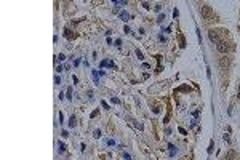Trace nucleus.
Wrapping results in <instances>:
<instances>
[{"mask_svg":"<svg viewBox=\"0 0 240 160\" xmlns=\"http://www.w3.org/2000/svg\"><path fill=\"white\" fill-rule=\"evenodd\" d=\"M200 15H202V18H205L207 21H210L213 18V10L210 5H202L200 7Z\"/></svg>","mask_w":240,"mask_h":160,"instance_id":"nucleus-1","label":"nucleus"},{"mask_svg":"<svg viewBox=\"0 0 240 160\" xmlns=\"http://www.w3.org/2000/svg\"><path fill=\"white\" fill-rule=\"evenodd\" d=\"M216 50L219 51V53L226 55V53H227V51L230 50V46H229V43H227V42H219V43L216 45Z\"/></svg>","mask_w":240,"mask_h":160,"instance_id":"nucleus-2","label":"nucleus"},{"mask_svg":"<svg viewBox=\"0 0 240 160\" xmlns=\"http://www.w3.org/2000/svg\"><path fill=\"white\" fill-rule=\"evenodd\" d=\"M208 35H210V40H211V42H215V43H219V42H221L219 37H218V34H216L215 31H210V32H208Z\"/></svg>","mask_w":240,"mask_h":160,"instance_id":"nucleus-3","label":"nucleus"},{"mask_svg":"<svg viewBox=\"0 0 240 160\" xmlns=\"http://www.w3.org/2000/svg\"><path fill=\"white\" fill-rule=\"evenodd\" d=\"M75 125H77V120H75V117H74V115H72V117L69 119V127H71V128H74V127H75Z\"/></svg>","mask_w":240,"mask_h":160,"instance_id":"nucleus-4","label":"nucleus"},{"mask_svg":"<svg viewBox=\"0 0 240 160\" xmlns=\"http://www.w3.org/2000/svg\"><path fill=\"white\" fill-rule=\"evenodd\" d=\"M178 37H179V46H181V48H184V46H186V40H184V35H181V34H179V35H178Z\"/></svg>","mask_w":240,"mask_h":160,"instance_id":"nucleus-5","label":"nucleus"},{"mask_svg":"<svg viewBox=\"0 0 240 160\" xmlns=\"http://www.w3.org/2000/svg\"><path fill=\"white\" fill-rule=\"evenodd\" d=\"M120 18L123 19V21H128V18H130V15H128V13H126V11H122V13H120Z\"/></svg>","mask_w":240,"mask_h":160,"instance_id":"nucleus-6","label":"nucleus"},{"mask_svg":"<svg viewBox=\"0 0 240 160\" xmlns=\"http://www.w3.org/2000/svg\"><path fill=\"white\" fill-rule=\"evenodd\" d=\"M64 37H67V38H72V37H75V35H72V34H71V31H69V29H66V31H64Z\"/></svg>","mask_w":240,"mask_h":160,"instance_id":"nucleus-7","label":"nucleus"},{"mask_svg":"<svg viewBox=\"0 0 240 160\" xmlns=\"http://www.w3.org/2000/svg\"><path fill=\"white\" fill-rule=\"evenodd\" d=\"M227 64H229V59H227V58H222V59H221V66H222V67H226Z\"/></svg>","mask_w":240,"mask_h":160,"instance_id":"nucleus-8","label":"nucleus"},{"mask_svg":"<svg viewBox=\"0 0 240 160\" xmlns=\"http://www.w3.org/2000/svg\"><path fill=\"white\" fill-rule=\"evenodd\" d=\"M213 147H215V142H213V139H211V141H210V147H208V154L213 152Z\"/></svg>","mask_w":240,"mask_h":160,"instance_id":"nucleus-9","label":"nucleus"},{"mask_svg":"<svg viewBox=\"0 0 240 160\" xmlns=\"http://www.w3.org/2000/svg\"><path fill=\"white\" fill-rule=\"evenodd\" d=\"M66 150V144L64 142H59V152H64Z\"/></svg>","mask_w":240,"mask_h":160,"instance_id":"nucleus-10","label":"nucleus"},{"mask_svg":"<svg viewBox=\"0 0 240 160\" xmlns=\"http://www.w3.org/2000/svg\"><path fill=\"white\" fill-rule=\"evenodd\" d=\"M136 56H138V59H141V61L144 59V56H142V53H141L139 50H136Z\"/></svg>","mask_w":240,"mask_h":160,"instance_id":"nucleus-11","label":"nucleus"},{"mask_svg":"<svg viewBox=\"0 0 240 160\" xmlns=\"http://www.w3.org/2000/svg\"><path fill=\"white\" fill-rule=\"evenodd\" d=\"M98 114H99V109H96V111H93V112H91V115H90V117H91V119H94Z\"/></svg>","mask_w":240,"mask_h":160,"instance_id":"nucleus-12","label":"nucleus"},{"mask_svg":"<svg viewBox=\"0 0 240 160\" xmlns=\"http://www.w3.org/2000/svg\"><path fill=\"white\" fill-rule=\"evenodd\" d=\"M168 147H170V154H171V155H174V152H176V149H174V146H171V144H170Z\"/></svg>","mask_w":240,"mask_h":160,"instance_id":"nucleus-13","label":"nucleus"},{"mask_svg":"<svg viewBox=\"0 0 240 160\" xmlns=\"http://www.w3.org/2000/svg\"><path fill=\"white\" fill-rule=\"evenodd\" d=\"M178 15H179V11H178V8H174V10H173V16H174V19L178 18Z\"/></svg>","mask_w":240,"mask_h":160,"instance_id":"nucleus-14","label":"nucleus"},{"mask_svg":"<svg viewBox=\"0 0 240 160\" xmlns=\"http://www.w3.org/2000/svg\"><path fill=\"white\" fill-rule=\"evenodd\" d=\"M94 138H101V130H96L94 131Z\"/></svg>","mask_w":240,"mask_h":160,"instance_id":"nucleus-15","label":"nucleus"},{"mask_svg":"<svg viewBox=\"0 0 240 160\" xmlns=\"http://www.w3.org/2000/svg\"><path fill=\"white\" fill-rule=\"evenodd\" d=\"M71 94H72V88H71V86H69V88H67V98H69V99H71V98H72V96H71Z\"/></svg>","mask_w":240,"mask_h":160,"instance_id":"nucleus-16","label":"nucleus"},{"mask_svg":"<svg viewBox=\"0 0 240 160\" xmlns=\"http://www.w3.org/2000/svg\"><path fill=\"white\" fill-rule=\"evenodd\" d=\"M101 106L104 107V109H109V104H107V102H106V101H101Z\"/></svg>","mask_w":240,"mask_h":160,"instance_id":"nucleus-17","label":"nucleus"},{"mask_svg":"<svg viewBox=\"0 0 240 160\" xmlns=\"http://www.w3.org/2000/svg\"><path fill=\"white\" fill-rule=\"evenodd\" d=\"M123 160H131V157H130V154H123Z\"/></svg>","mask_w":240,"mask_h":160,"instance_id":"nucleus-18","label":"nucleus"},{"mask_svg":"<svg viewBox=\"0 0 240 160\" xmlns=\"http://www.w3.org/2000/svg\"><path fill=\"white\" fill-rule=\"evenodd\" d=\"M58 59H59V61H64V59H66V56H64L63 53H61V55L58 56Z\"/></svg>","mask_w":240,"mask_h":160,"instance_id":"nucleus-19","label":"nucleus"},{"mask_svg":"<svg viewBox=\"0 0 240 160\" xmlns=\"http://www.w3.org/2000/svg\"><path fill=\"white\" fill-rule=\"evenodd\" d=\"M142 7L146 8V10H149V8H151V7H149V3H147V2H142Z\"/></svg>","mask_w":240,"mask_h":160,"instance_id":"nucleus-20","label":"nucleus"},{"mask_svg":"<svg viewBox=\"0 0 240 160\" xmlns=\"http://www.w3.org/2000/svg\"><path fill=\"white\" fill-rule=\"evenodd\" d=\"M179 133H181V135H187V131L184 128H181V127H179Z\"/></svg>","mask_w":240,"mask_h":160,"instance_id":"nucleus-21","label":"nucleus"},{"mask_svg":"<svg viewBox=\"0 0 240 160\" xmlns=\"http://www.w3.org/2000/svg\"><path fill=\"white\" fill-rule=\"evenodd\" d=\"M112 102H114V104H119L120 101H119V99H117V98H112Z\"/></svg>","mask_w":240,"mask_h":160,"instance_id":"nucleus-22","label":"nucleus"},{"mask_svg":"<svg viewBox=\"0 0 240 160\" xmlns=\"http://www.w3.org/2000/svg\"><path fill=\"white\" fill-rule=\"evenodd\" d=\"M59 82H61V80H59V77H55V83H56V85H59Z\"/></svg>","mask_w":240,"mask_h":160,"instance_id":"nucleus-23","label":"nucleus"},{"mask_svg":"<svg viewBox=\"0 0 240 160\" xmlns=\"http://www.w3.org/2000/svg\"><path fill=\"white\" fill-rule=\"evenodd\" d=\"M224 139L229 142V141H230V136H229V135H224Z\"/></svg>","mask_w":240,"mask_h":160,"instance_id":"nucleus-24","label":"nucleus"},{"mask_svg":"<svg viewBox=\"0 0 240 160\" xmlns=\"http://www.w3.org/2000/svg\"><path fill=\"white\" fill-rule=\"evenodd\" d=\"M237 98L240 99V85H238V88H237Z\"/></svg>","mask_w":240,"mask_h":160,"instance_id":"nucleus-25","label":"nucleus"}]
</instances>
